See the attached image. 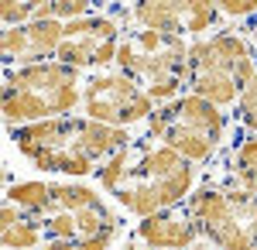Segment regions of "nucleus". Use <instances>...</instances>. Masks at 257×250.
Here are the masks:
<instances>
[{"mask_svg":"<svg viewBox=\"0 0 257 250\" xmlns=\"http://www.w3.org/2000/svg\"><path fill=\"white\" fill-rule=\"evenodd\" d=\"M82 103V72L72 65H62L59 58L11 69L4 76V123L28 127L52 116H72V110Z\"/></svg>","mask_w":257,"mask_h":250,"instance_id":"3","label":"nucleus"},{"mask_svg":"<svg viewBox=\"0 0 257 250\" xmlns=\"http://www.w3.org/2000/svg\"><path fill=\"white\" fill-rule=\"evenodd\" d=\"M82 113L96 123L127 131L134 123L151 120L155 99L120 69H106V72H96L82 82Z\"/></svg>","mask_w":257,"mask_h":250,"instance_id":"8","label":"nucleus"},{"mask_svg":"<svg viewBox=\"0 0 257 250\" xmlns=\"http://www.w3.org/2000/svg\"><path fill=\"white\" fill-rule=\"evenodd\" d=\"M155 103H172L189 89V41L148 28H123L117 41V65Z\"/></svg>","mask_w":257,"mask_h":250,"instance_id":"4","label":"nucleus"},{"mask_svg":"<svg viewBox=\"0 0 257 250\" xmlns=\"http://www.w3.org/2000/svg\"><path fill=\"white\" fill-rule=\"evenodd\" d=\"M41 250H79V243L76 240H45Z\"/></svg>","mask_w":257,"mask_h":250,"instance_id":"21","label":"nucleus"},{"mask_svg":"<svg viewBox=\"0 0 257 250\" xmlns=\"http://www.w3.org/2000/svg\"><path fill=\"white\" fill-rule=\"evenodd\" d=\"M117 236L120 233H96V236H86V240H76V243H79V250H110Z\"/></svg>","mask_w":257,"mask_h":250,"instance_id":"20","label":"nucleus"},{"mask_svg":"<svg viewBox=\"0 0 257 250\" xmlns=\"http://www.w3.org/2000/svg\"><path fill=\"white\" fill-rule=\"evenodd\" d=\"M134 240H141L144 247H155V250H202L206 247L202 230L185 212V206L138 219L134 223Z\"/></svg>","mask_w":257,"mask_h":250,"instance_id":"11","label":"nucleus"},{"mask_svg":"<svg viewBox=\"0 0 257 250\" xmlns=\"http://www.w3.org/2000/svg\"><path fill=\"white\" fill-rule=\"evenodd\" d=\"M0 226H4V247L7 250H35L45 240V219L35 212L18 209L14 202H4L0 209Z\"/></svg>","mask_w":257,"mask_h":250,"instance_id":"13","label":"nucleus"},{"mask_svg":"<svg viewBox=\"0 0 257 250\" xmlns=\"http://www.w3.org/2000/svg\"><path fill=\"white\" fill-rule=\"evenodd\" d=\"M243 31H250V35H247V41H250V48H254V55H257V21L250 24V28H243Z\"/></svg>","mask_w":257,"mask_h":250,"instance_id":"22","label":"nucleus"},{"mask_svg":"<svg viewBox=\"0 0 257 250\" xmlns=\"http://www.w3.org/2000/svg\"><path fill=\"white\" fill-rule=\"evenodd\" d=\"M182 206L199 223L206 247L257 250V192L202 182Z\"/></svg>","mask_w":257,"mask_h":250,"instance_id":"7","label":"nucleus"},{"mask_svg":"<svg viewBox=\"0 0 257 250\" xmlns=\"http://www.w3.org/2000/svg\"><path fill=\"white\" fill-rule=\"evenodd\" d=\"M35 11H38L35 0H4L0 4L4 28H24V24H31L35 21Z\"/></svg>","mask_w":257,"mask_h":250,"instance_id":"18","label":"nucleus"},{"mask_svg":"<svg viewBox=\"0 0 257 250\" xmlns=\"http://www.w3.org/2000/svg\"><path fill=\"white\" fill-rule=\"evenodd\" d=\"M7 202H14L18 209L35 212V216H52V185L38 182V178H28V182H11L7 185Z\"/></svg>","mask_w":257,"mask_h":250,"instance_id":"14","label":"nucleus"},{"mask_svg":"<svg viewBox=\"0 0 257 250\" xmlns=\"http://www.w3.org/2000/svg\"><path fill=\"white\" fill-rule=\"evenodd\" d=\"M48 185H52V206H55V212L59 209L79 212V209H89V206L103 202V195L93 185H79V182H48Z\"/></svg>","mask_w":257,"mask_h":250,"instance_id":"15","label":"nucleus"},{"mask_svg":"<svg viewBox=\"0 0 257 250\" xmlns=\"http://www.w3.org/2000/svg\"><path fill=\"white\" fill-rule=\"evenodd\" d=\"M257 72V55L240 31H213L189 41V93L216 110L233 106Z\"/></svg>","mask_w":257,"mask_h":250,"instance_id":"5","label":"nucleus"},{"mask_svg":"<svg viewBox=\"0 0 257 250\" xmlns=\"http://www.w3.org/2000/svg\"><path fill=\"white\" fill-rule=\"evenodd\" d=\"M196 189V168L192 161H185L182 154H175L165 144H151V137H144L134 144V161L131 172L123 178L113 199L120 202V209H127L131 216H155L165 209H178Z\"/></svg>","mask_w":257,"mask_h":250,"instance_id":"2","label":"nucleus"},{"mask_svg":"<svg viewBox=\"0 0 257 250\" xmlns=\"http://www.w3.org/2000/svg\"><path fill=\"white\" fill-rule=\"evenodd\" d=\"M233 123H237L243 134H257V72L243 86L240 99L233 103Z\"/></svg>","mask_w":257,"mask_h":250,"instance_id":"17","label":"nucleus"},{"mask_svg":"<svg viewBox=\"0 0 257 250\" xmlns=\"http://www.w3.org/2000/svg\"><path fill=\"white\" fill-rule=\"evenodd\" d=\"M213 182L243 189V192H257V134H240V141L223 158V172Z\"/></svg>","mask_w":257,"mask_h":250,"instance_id":"12","label":"nucleus"},{"mask_svg":"<svg viewBox=\"0 0 257 250\" xmlns=\"http://www.w3.org/2000/svg\"><path fill=\"white\" fill-rule=\"evenodd\" d=\"M226 131L230 120L223 116V110H216L196 93H185L172 103H158L148 120V137L172 148L192 165L213 161L226 144Z\"/></svg>","mask_w":257,"mask_h":250,"instance_id":"6","label":"nucleus"},{"mask_svg":"<svg viewBox=\"0 0 257 250\" xmlns=\"http://www.w3.org/2000/svg\"><path fill=\"white\" fill-rule=\"evenodd\" d=\"M120 31H123V18L117 14H103V11H93L79 21H69L65 24V41L59 48V62L62 65H72V69H93V58H96L99 45L106 41H117Z\"/></svg>","mask_w":257,"mask_h":250,"instance_id":"9","label":"nucleus"},{"mask_svg":"<svg viewBox=\"0 0 257 250\" xmlns=\"http://www.w3.org/2000/svg\"><path fill=\"white\" fill-rule=\"evenodd\" d=\"M62 41H65V24L62 21H31L24 28H4L0 52H4L7 65L28 69V65L52 62L59 55Z\"/></svg>","mask_w":257,"mask_h":250,"instance_id":"10","label":"nucleus"},{"mask_svg":"<svg viewBox=\"0 0 257 250\" xmlns=\"http://www.w3.org/2000/svg\"><path fill=\"white\" fill-rule=\"evenodd\" d=\"M120 250H141V247H138V243H123Z\"/></svg>","mask_w":257,"mask_h":250,"instance_id":"23","label":"nucleus"},{"mask_svg":"<svg viewBox=\"0 0 257 250\" xmlns=\"http://www.w3.org/2000/svg\"><path fill=\"white\" fill-rule=\"evenodd\" d=\"M138 144V141H134ZM134 144L131 148H123V151H117L113 158H106L103 165L96 168V182L103 192H117L120 185H123V178H127V172H131V161H134Z\"/></svg>","mask_w":257,"mask_h":250,"instance_id":"16","label":"nucleus"},{"mask_svg":"<svg viewBox=\"0 0 257 250\" xmlns=\"http://www.w3.org/2000/svg\"><path fill=\"white\" fill-rule=\"evenodd\" d=\"M11 141L38 172L69 175V178L96 175L106 158L134 144L127 131L96 123L89 116H52L41 123L14 127Z\"/></svg>","mask_w":257,"mask_h":250,"instance_id":"1","label":"nucleus"},{"mask_svg":"<svg viewBox=\"0 0 257 250\" xmlns=\"http://www.w3.org/2000/svg\"><path fill=\"white\" fill-rule=\"evenodd\" d=\"M219 18H257V0H216Z\"/></svg>","mask_w":257,"mask_h":250,"instance_id":"19","label":"nucleus"}]
</instances>
